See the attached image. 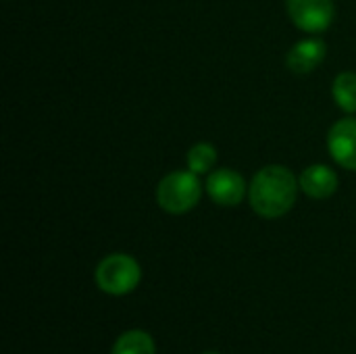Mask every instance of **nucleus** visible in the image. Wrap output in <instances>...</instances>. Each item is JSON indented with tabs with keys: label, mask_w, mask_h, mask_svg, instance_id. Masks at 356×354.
Segmentation results:
<instances>
[{
	"label": "nucleus",
	"mask_w": 356,
	"mask_h": 354,
	"mask_svg": "<svg viewBox=\"0 0 356 354\" xmlns=\"http://www.w3.org/2000/svg\"><path fill=\"white\" fill-rule=\"evenodd\" d=\"M298 177L284 165H267L248 186L252 211L263 219H280L292 211L298 196Z\"/></svg>",
	"instance_id": "1"
},
{
	"label": "nucleus",
	"mask_w": 356,
	"mask_h": 354,
	"mask_svg": "<svg viewBox=\"0 0 356 354\" xmlns=\"http://www.w3.org/2000/svg\"><path fill=\"white\" fill-rule=\"evenodd\" d=\"M202 196L198 175L188 171H173L156 186V202L169 215H184L192 211Z\"/></svg>",
	"instance_id": "2"
},
{
	"label": "nucleus",
	"mask_w": 356,
	"mask_h": 354,
	"mask_svg": "<svg viewBox=\"0 0 356 354\" xmlns=\"http://www.w3.org/2000/svg\"><path fill=\"white\" fill-rule=\"evenodd\" d=\"M140 280H142V269L138 261L123 252L104 257L94 271L96 286L108 296H125L134 292Z\"/></svg>",
	"instance_id": "3"
},
{
	"label": "nucleus",
	"mask_w": 356,
	"mask_h": 354,
	"mask_svg": "<svg viewBox=\"0 0 356 354\" xmlns=\"http://www.w3.org/2000/svg\"><path fill=\"white\" fill-rule=\"evenodd\" d=\"M292 23L307 33L325 31L336 17L334 0H286Z\"/></svg>",
	"instance_id": "4"
},
{
	"label": "nucleus",
	"mask_w": 356,
	"mask_h": 354,
	"mask_svg": "<svg viewBox=\"0 0 356 354\" xmlns=\"http://www.w3.org/2000/svg\"><path fill=\"white\" fill-rule=\"evenodd\" d=\"M204 188L211 200L219 207H238L248 194L246 179L238 171L227 167L211 171Z\"/></svg>",
	"instance_id": "5"
},
{
	"label": "nucleus",
	"mask_w": 356,
	"mask_h": 354,
	"mask_svg": "<svg viewBox=\"0 0 356 354\" xmlns=\"http://www.w3.org/2000/svg\"><path fill=\"white\" fill-rule=\"evenodd\" d=\"M327 150L340 167L356 171V119L346 117L332 125L327 134Z\"/></svg>",
	"instance_id": "6"
},
{
	"label": "nucleus",
	"mask_w": 356,
	"mask_h": 354,
	"mask_svg": "<svg viewBox=\"0 0 356 354\" xmlns=\"http://www.w3.org/2000/svg\"><path fill=\"white\" fill-rule=\"evenodd\" d=\"M325 54H327V46L323 40H319V38L300 40L290 48V52L286 56V65L292 73L307 75V73H313L323 63Z\"/></svg>",
	"instance_id": "7"
},
{
	"label": "nucleus",
	"mask_w": 356,
	"mask_h": 354,
	"mask_svg": "<svg viewBox=\"0 0 356 354\" xmlns=\"http://www.w3.org/2000/svg\"><path fill=\"white\" fill-rule=\"evenodd\" d=\"M300 190L315 200H325L338 190V173L327 165H311L298 177Z\"/></svg>",
	"instance_id": "8"
},
{
	"label": "nucleus",
	"mask_w": 356,
	"mask_h": 354,
	"mask_svg": "<svg viewBox=\"0 0 356 354\" xmlns=\"http://www.w3.org/2000/svg\"><path fill=\"white\" fill-rule=\"evenodd\" d=\"M332 94L336 104L353 115L356 113V73L355 71H342L336 75L334 83H332Z\"/></svg>",
	"instance_id": "9"
},
{
	"label": "nucleus",
	"mask_w": 356,
	"mask_h": 354,
	"mask_svg": "<svg viewBox=\"0 0 356 354\" xmlns=\"http://www.w3.org/2000/svg\"><path fill=\"white\" fill-rule=\"evenodd\" d=\"M111 354H154V340L146 332L131 330L117 338Z\"/></svg>",
	"instance_id": "10"
},
{
	"label": "nucleus",
	"mask_w": 356,
	"mask_h": 354,
	"mask_svg": "<svg viewBox=\"0 0 356 354\" xmlns=\"http://www.w3.org/2000/svg\"><path fill=\"white\" fill-rule=\"evenodd\" d=\"M186 163H188V169L196 175L209 173L217 163V148L209 142H198L188 150Z\"/></svg>",
	"instance_id": "11"
},
{
	"label": "nucleus",
	"mask_w": 356,
	"mask_h": 354,
	"mask_svg": "<svg viewBox=\"0 0 356 354\" xmlns=\"http://www.w3.org/2000/svg\"><path fill=\"white\" fill-rule=\"evenodd\" d=\"M204 354H217V353H204Z\"/></svg>",
	"instance_id": "12"
}]
</instances>
